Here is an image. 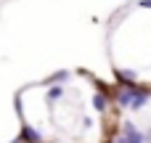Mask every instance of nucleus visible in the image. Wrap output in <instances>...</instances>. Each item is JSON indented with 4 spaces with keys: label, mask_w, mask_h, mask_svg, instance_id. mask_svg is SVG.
Returning <instances> with one entry per match:
<instances>
[{
    "label": "nucleus",
    "mask_w": 151,
    "mask_h": 143,
    "mask_svg": "<svg viewBox=\"0 0 151 143\" xmlns=\"http://www.w3.org/2000/svg\"><path fill=\"white\" fill-rule=\"evenodd\" d=\"M61 98H64V88H61V85H50V88H48V103L61 101Z\"/></svg>",
    "instance_id": "obj_5"
},
{
    "label": "nucleus",
    "mask_w": 151,
    "mask_h": 143,
    "mask_svg": "<svg viewBox=\"0 0 151 143\" xmlns=\"http://www.w3.org/2000/svg\"><path fill=\"white\" fill-rule=\"evenodd\" d=\"M114 143H130V141H127L125 135H119V138H117V141H114Z\"/></svg>",
    "instance_id": "obj_9"
},
{
    "label": "nucleus",
    "mask_w": 151,
    "mask_h": 143,
    "mask_svg": "<svg viewBox=\"0 0 151 143\" xmlns=\"http://www.w3.org/2000/svg\"><path fill=\"white\" fill-rule=\"evenodd\" d=\"M66 77H69V72H58V74H56V80H58V82H64Z\"/></svg>",
    "instance_id": "obj_7"
},
{
    "label": "nucleus",
    "mask_w": 151,
    "mask_h": 143,
    "mask_svg": "<svg viewBox=\"0 0 151 143\" xmlns=\"http://www.w3.org/2000/svg\"><path fill=\"white\" fill-rule=\"evenodd\" d=\"M138 5L141 8H151V0H138Z\"/></svg>",
    "instance_id": "obj_8"
},
{
    "label": "nucleus",
    "mask_w": 151,
    "mask_h": 143,
    "mask_svg": "<svg viewBox=\"0 0 151 143\" xmlns=\"http://www.w3.org/2000/svg\"><path fill=\"white\" fill-rule=\"evenodd\" d=\"M151 98V90L146 88V85H135V90H133V106L130 109H135V111H141L146 103H149Z\"/></svg>",
    "instance_id": "obj_1"
},
{
    "label": "nucleus",
    "mask_w": 151,
    "mask_h": 143,
    "mask_svg": "<svg viewBox=\"0 0 151 143\" xmlns=\"http://www.w3.org/2000/svg\"><path fill=\"white\" fill-rule=\"evenodd\" d=\"M133 90H135V85H133V88H122V85H119V90H117V96H114V101H117L119 109H130V106H133Z\"/></svg>",
    "instance_id": "obj_2"
},
{
    "label": "nucleus",
    "mask_w": 151,
    "mask_h": 143,
    "mask_svg": "<svg viewBox=\"0 0 151 143\" xmlns=\"http://www.w3.org/2000/svg\"><path fill=\"white\" fill-rule=\"evenodd\" d=\"M122 135H125L130 143H146V135H141V133L135 130L133 122H125V125H122Z\"/></svg>",
    "instance_id": "obj_3"
},
{
    "label": "nucleus",
    "mask_w": 151,
    "mask_h": 143,
    "mask_svg": "<svg viewBox=\"0 0 151 143\" xmlns=\"http://www.w3.org/2000/svg\"><path fill=\"white\" fill-rule=\"evenodd\" d=\"M106 103H109V101H106L104 93H96V96H93V109H96V111H106Z\"/></svg>",
    "instance_id": "obj_6"
},
{
    "label": "nucleus",
    "mask_w": 151,
    "mask_h": 143,
    "mask_svg": "<svg viewBox=\"0 0 151 143\" xmlns=\"http://www.w3.org/2000/svg\"><path fill=\"white\" fill-rule=\"evenodd\" d=\"M11 143H21V138H16V141H11Z\"/></svg>",
    "instance_id": "obj_10"
},
{
    "label": "nucleus",
    "mask_w": 151,
    "mask_h": 143,
    "mask_svg": "<svg viewBox=\"0 0 151 143\" xmlns=\"http://www.w3.org/2000/svg\"><path fill=\"white\" fill-rule=\"evenodd\" d=\"M21 141L24 143H42V135H40V130L24 125V127H21Z\"/></svg>",
    "instance_id": "obj_4"
}]
</instances>
